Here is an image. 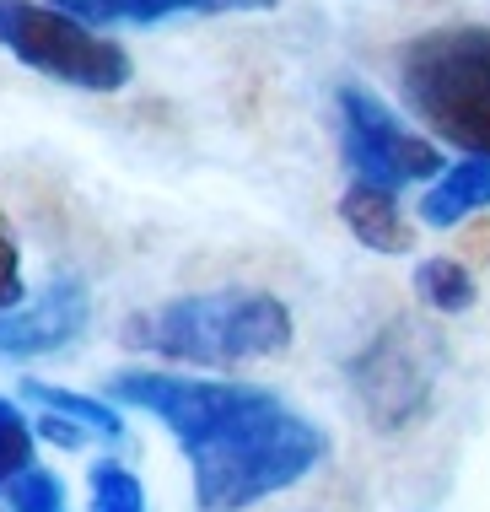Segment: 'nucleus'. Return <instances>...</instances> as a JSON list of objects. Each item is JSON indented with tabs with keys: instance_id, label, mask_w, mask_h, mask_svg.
<instances>
[{
	"instance_id": "1",
	"label": "nucleus",
	"mask_w": 490,
	"mask_h": 512,
	"mask_svg": "<svg viewBox=\"0 0 490 512\" xmlns=\"http://www.w3.org/2000/svg\"><path fill=\"white\" fill-rule=\"evenodd\" d=\"M324 453H329V437L313 421L291 415L280 399H270L237 426H227L221 437L189 448L194 502H200V512H243L264 502V496L297 486Z\"/></svg>"
},
{
	"instance_id": "2",
	"label": "nucleus",
	"mask_w": 490,
	"mask_h": 512,
	"mask_svg": "<svg viewBox=\"0 0 490 512\" xmlns=\"http://www.w3.org/2000/svg\"><path fill=\"white\" fill-rule=\"evenodd\" d=\"M124 340L189 367H243L286 351L291 313L270 292H200L135 313Z\"/></svg>"
},
{
	"instance_id": "3",
	"label": "nucleus",
	"mask_w": 490,
	"mask_h": 512,
	"mask_svg": "<svg viewBox=\"0 0 490 512\" xmlns=\"http://www.w3.org/2000/svg\"><path fill=\"white\" fill-rule=\"evenodd\" d=\"M399 92L437 141L490 162V27H437L399 49Z\"/></svg>"
},
{
	"instance_id": "4",
	"label": "nucleus",
	"mask_w": 490,
	"mask_h": 512,
	"mask_svg": "<svg viewBox=\"0 0 490 512\" xmlns=\"http://www.w3.org/2000/svg\"><path fill=\"white\" fill-rule=\"evenodd\" d=\"M0 44L22 65L81 92H119L130 81V54L108 44V38H97V27L65 17L60 6L0 0Z\"/></svg>"
},
{
	"instance_id": "5",
	"label": "nucleus",
	"mask_w": 490,
	"mask_h": 512,
	"mask_svg": "<svg viewBox=\"0 0 490 512\" xmlns=\"http://www.w3.org/2000/svg\"><path fill=\"white\" fill-rule=\"evenodd\" d=\"M437 367H442V345L431 329L394 318L367 351L350 362V389H356L361 410L372 415V426L399 432L426 410L431 389H437Z\"/></svg>"
},
{
	"instance_id": "6",
	"label": "nucleus",
	"mask_w": 490,
	"mask_h": 512,
	"mask_svg": "<svg viewBox=\"0 0 490 512\" xmlns=\"http://www.w3.org/2000/svg\"><path fill=\"white\" fill-rule=\"evenodd\" d=\"M108 394L124 405L157 415L167 432L178 437V448H200V442L221 437L227 426H237L243 415H254L259 405H270L275 394L248 389V383H194V378H162V372H119L108 383Z\"/></svg>"
},
{
	"instance_id": "7",
	"label": "nucleus",
	"mask_w": 490,
	"mask_h": 512,
	"mask_svg": "<svg viewBox=\"0 0 490 512\" xmlns=\"http://www.w3.org/2000/svg\"><path fill=\"white\" fill-rule=\"evenodd\" d=\"M340 151H345V168L356 173V184L388 189V195H394L399 184H420V178H431L442 168L437 146L410 135L372 92H361V87L340 92Z\"/></svg>"
},
{
	"instance_id": "8",
	"label": "nucleus",
	"mask_w": 490,
	"mask_h": 512,
	"mask_svg": "<svg viewBox=\"0 0 490 512\" xmlns=\"http://www.w3.org/2000/svg\"><path fill=\"white\" fill-rule=\"evenodd\" d=\"M87 329V292L81 281H54L44 297L0 313V356H49L65 351Z\"/></svg>"
},
{
	"instance_id": "9",
	"label": "nucleus",
	"mask_w": 490,
	"mask_h": 512,
	"mask_svg": "<svg viewBox=\"0 0 490 512\" xmlns=\"http://www.w3.org/2000/svg\"><path fill=\"white\" fill-rule=\"evenodd\" d=\"M65 17L108 27V22H167V17H221V11H270L275 0H49Z\"/></svg>"
},
{
	"instance_id": "10",
	"label": "nucleus",
	"mask_w": 490,
	"mask_h": 512,
	"mask_svg": "<svg viewBox=\"0 0 490 512\" xmlns=\"http://www.w3.org/2000/svg\"><path fill=\"white\" fill-rule=\"evenodd\" d=\"M340 216L350 227V238L372 254H410L415 248V227L404 221L399 200L388 189H372V184H350L345 200H340Z\"/></svg>"
},
{
	"instance_id": "11",
	"label": "nucleus",
	"mask_w": 490,
	"mask_h": 512,
	"mask_svg": "<svg viewBox=\"0 0 490 512\" xmlns=\"http://www.w3.org/2000/svg\"><path fill=\"white\" fill-rule=\"evenodd\" d=\"M490 205V162H458V168H447L437 184L426 189V200H420V221L426 227H458V221H469L474 211H485Z\"/></svg>"
},
{
	"instance_id": "12",
	"label": "nucleus",
	"mask_w": 490,
	"mask_h": 512,
	"mask_svg": "<svg viewBox=\"0 0 490 512\" xmlns=\"http://www.w3.org/2000/svg\"><path fill=\"white\" fill-rule=\"evenodd\" d=\"M22 389H27V399H38L44 410L65 415V421H76V426H87L92 437H108V442H114V437L124 432L119 410L103 405V399H92V394H70V389H54V383H22Z\"/></svg>"
},
{
	"instance_id": "13",
	"label": "nucleus",
	"mask_w": 490,
	"mask_h": 512,
	"mask_svg": "<svg viewBox=\"0 0 490 512\" xmlns=\"http://www.w3.org/2000/svg\"><path fill=\"white\" fill-rule=\"evenodd\" d=\"M87 507L92 512H151L146 486H140L119 459H97L87 469Z\"/></svg>"
},
{
	"instance_id": "14",
	"label": "nucleus",
	"mask_w": 490,
	"mask_h": 512,
	"mask_svg": "<svg viewBox=\"0 0 490 512\" xmlns=\"http://www.w3.org/2000/svg\"><path fill=\"white\" fill-rule=\"evenodd\" d=\"M415 292L437 313H464L474 302V275L464 270V259H426L415 270Z\"/></svg>"
},
{
	"instance_id": "15",
	"label": "nucleus",
	"mask_w": 490,
	"mask_h": 512,
	"mask_svg": "<svg viewBox=\"0 0 490 512\" xmlns=\"http://www.w3.org/2000/svg\"><path fill=\"white\" fill-rule=\"evenodd\" d=\"M0 512H70L60 475L44 464H33L27 475H17L6 491H0Z\"/></svg>"
},
{
	"instance_id": "16",
	"label": "nucleus",
	"mask_w": 490,
	"mask_h": 512,
	"mask_svg": "<svg viewBox=\"0 0 490 512\" xmlns=\"http://www.w3.org/2000/svg\"><path fill=\"white\" fill-rule=\"evenodd\" d=\"M33 442H38L33 421H27V415L11 405V399H0V491L38 464V459H33Z\"/></svg>"
},
{
	"instance_id": "17",
	"label": "nucleus",
	"mask_w": 490,
	"mask_h": 512,
	"mask_svg": "<svg viewBox=\"0 0 490 512\" xmlns=\"http://www.w3.org/2000/svg\"><path fill=\"white\" fill-rule=\"evenodd\" d=\"M27 286H22V254H17V238H11L6 216H0V313L22 308Z\"/></svg>"
},
{
	"instance_id": "18",
	"label": "nucleus",
	"mask_w": 490,
	"mask_h": 512,
	"mask_svg": "<svg viewBox=\"0 0 490 512\" xmlns=\"http://www.w3.org/2000/svg\"><path fill=\"white\" fill-rule=\"evenodd\" d=\"M33 432H38V437H49V442H60V448H87V437H92V432H87V426H76V421H65V415H54V410H49V415H44V421H38V426H33Z\"/></svg>"
},
{
	"instance_id": "19",
	"label": "nucleus",
	"mask_w": 490,
	"mask_h": 512,
	"mask_svg": "<svg viewBox=\"0 0 490 512\" xmlns=\"http://www.w3.org/2000/svg\"><path fill=\"white\" fill-rule=\"evenodd\" d=\"M464 254H469V259H490V221H485V227H469V232H464Z\"/></svg>"
}]
</instances>
